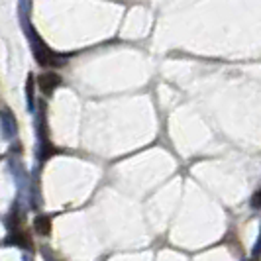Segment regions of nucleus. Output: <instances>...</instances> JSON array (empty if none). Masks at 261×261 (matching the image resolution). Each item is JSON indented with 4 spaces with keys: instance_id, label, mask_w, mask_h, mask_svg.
Segmentation results:
<instances>
[{
    "instance_id": "7ed1b4c3",
    "label": "nucleus",
    "mask_w": 261,
    "mask_h": 261,
    "mask_svg": "<svg viewBox=\"0 0 261 261\" xmlns=\"http://www.w3.org/2000/svg\"><path fill=\"white\" fill-rule=\"evenodd\" d=\"M34 228H36V232L41 236H49L51 232V218L49 216H38L36 220H34Z\"/></svg>"
},
{
    "instance_id": "20e7f679",
    "label": "nucleus",
    "mask_w": 261,
    "mask_h": 261,
    "mask_svg": "<svg viewBox=\"0 0 261 261\" xmlns=\"http://www.w3.org/2000/svg\"><path fill=\"white\" fill-rule=\"evenodd\" d=\"M10 242L16 244V246H20V248H32V240H30V236L24 234L22 230H16V234L10 236Z\"/></svg>"
},
{
    "instance_id": "f257e3e1",
    "label": "nucleus",
    "mask_w": 261,
    "mask_h": 261,
    "mask_svg": "<svg viewBox=\"0 0 261 261\" xmlns=\"http://www.w3.org/2000/svg\"><path fill=\"white\" fill-rule=\"evenodd\" d=\"M32 45H34V53H36V59H38L39 65H57L59 63L55 59V55L49 51V47L38 38L36 32H32Z\"/></svg>"
},
{
    "instance_id": "f03ea898",
    "label": "nucleus",
    "mask_w": 261,
    "mask_h": 261,
    "mask_svg": "<svg viewBox=\"0 0 261 261\" xmlns=\"http://www.w3.org/2000/svg\"><path fill=\"white\" fill-rule=\"evenodd\" d=\"M61 85V77L57 75V73H53V71H47V73H41L38 77V87L41 92H45V94H51L57 87Z\"/></svg>"
},
{
    "instance_id": "39448f33",
    "label": "nucleus",
    "mask_w": 261,
    "mask_h": 261,
    "mask_svg": "<svg viewBox=\"0 0 261 261\" xmlns=\"http://www.w3.org/2000/svg\"><path fill=\"white\" fill-rule=\"evenodd\" d=\"M251 204H253L255 208L259 206V193H255V195H253V202H251Z\"/></svg>"
}]
</instances>
